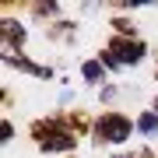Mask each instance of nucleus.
I'll return each mask as SVG.
<instances>
[{
    "instance_id": "nucleus-1",
    "label": "nucleus",
    "mask_w": 158,
    "mask_h": 158,
    "mask_svg": "<svg viewBox=\"0 0 158 158\" xmlns=\"http://www.w3.org/2000/svg\"><path fill=\"white\" fill-rule=\"evenodd\" d=\"M98 127H102L98 130L102 141H127V134H130V123H127L123 116H106Z\"/></svg>"
},
{
    "instance_id": "nucleus-2",
    "label": "nucleus",
    "mask_w": 158,
    "mask_h": 158,
    "mask_svg": "<svg viewBox=\"0 0 158 158\" xmlns=\"http://www.w3.org/2000/svg\"><path fill=\"white\" fill-rule=\"evenodd\" d=\"M116 53H119L123 60H141V53H144V49H141L137 42H134V46H127V42H116Z\"/></svg>"
},
{
    "instance_id": "nucleus-3",
    "label": "nucleus",
    "mask_w": 158,
    "mask_h": 158,
    "mask_svg": "<svg viewBox=\"0 0 158 158\" xmlns=\"http://www.w3.org/2000/svg\"><path fill=\"white\" fill-rule=\"evenodd\" d=\"M141 130H144V134H155V130H158V119H155L151 113H144V116H141Z\"/></svg>"
},
{
    "instance_id": "nucleus-4",
    "label": "nucleus",
    "mask_w": 158,
    "mask_h": 158,
    "mask_svg": "<svg viewBox=\"0 0 158 158\" xmlns=\"http://www.w3.org/2000/svg\"><path fill=\"white\" fill-rule=\"evenodd\" d=\"M85 77H88V81H98V77H102V67H98L95 60H91V63H85Z\"/></svg>"
}]
</instances>
